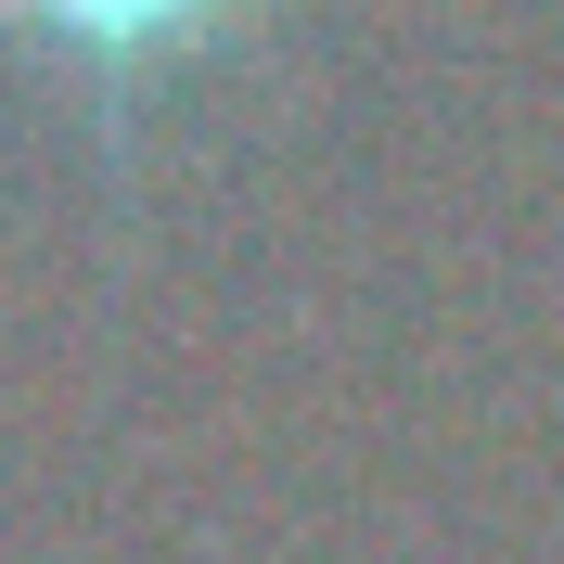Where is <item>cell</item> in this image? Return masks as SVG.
I'll use <instances>...</instances> for the list:
<instances>
[{
    "label": "cell",
    "instance_id": "1",
    "mask_svg": "<svg viewBox=\"0 0 564 564\" xmlns=\"http://www.w3.org/2000/svg\"><path fill=\"white\" fill-rule=\"evenodd\" d=\"M270 26L282 0H0V77L77 116L90 154H141L154 116L218 90Z\"/></svg>",
    "mask_w": 564,
    "mask_h": 564
}]
</instances>
